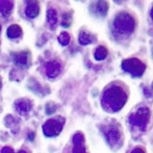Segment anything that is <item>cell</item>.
Masks as SVG:
<instances>
[{"label": "cell", "mask_w": 153, "mask_h": 153, "mask_svg": "<svg viewBox=\"0 0 153 153\" xmlns=\"http://www.w3.org/2000/svg\"><path fill=\"white\" fill-rule=\"evenodd\" d=\"M70 35L67 32H62L59 36V42L61 43L62 46H66V45H68L70 43Z\"/></svg>", "instance_id": "cell-17"}, {"label": "cell", "mask_w": 153, "mask_h": 153, "mask_svg": "<svg viewBox=\"0 0 153 153\" xmlns=\"http://www.w3.org/2000/svg\"><path fill=\"white\" fill-rule=\"evenodd\" d=\"M64 123V118H50V120L46 121L45 124L43 125V132L48 137L57 136L62 132Z\"/></svg>", "instance_id": "cell-5"}, {"label": "cell", "mask_w": 153, "mask_h": 153, "mask_svg": "<svg viewBox=\"0 0 153 153\" xmlns=\"http://www.w3.org/2000/svg\"><path fill=\"white\" fill-rule=\"evenodd\" d=\"M0 33H1V25H0Z\"/></svg>", "instance_id": "cell-27"}, {"label": "cell", "mask_w": 153, "mask_h": 153, "mask_svg": "<svg viewBox=\"0 0 153 153\" xmlns=\"http://www.w3.org/2000/svg\"><path fill=\"white\" fill-rule=\"evenodd\" d=\"M6 35H7V37L10 38V39L19 38L21 35H22V29H21V27L19 26V25H17V24L10 25V26L7 29Z\"/></svg>", "instance_id": "cell-15"}, {"label": "cell", "mask_w": 153, "mask_h": 153, "mask_svg": "<svg viewBox=\"0 0 153 153\" xmlns=\"http://www.w3.org/2000/svg\"><path fill=\"white\" fill-rule=\"evenodd\" d=\"M96 40V37L92 34L88 33L85 31H82L80 32L79 34V37H78V41L81 45H88V44H91V43L95 42Z\"/></svg>", "instance_id": "cell-14"}, {"label": "cell", "mask_w": 153, "mask_h": 153, "mask_svg": "<svg viewBox=\"0 0 153 153\" xmlns=\"http://www.w3.org/2000/svg\"><path fill=\"white\" fill-rule=\"evenodd\" d=\"M131 153H146V152L142 147H137L131 151Z\"/></svg>", "instance_id": "cell-23"}, {"label": "cell", "mask_w": 153, "mask_h": 153, "mask_svg": "<svg viewBox=\"0 0 153 153\" xmlns=\"http://www.w3.org/2000/svg\"><path fill=\"white\" fill-rule=\"evenodd\" d=\"M40 13V6L36 1H27L26 8H25V15L30 19L36 18Z\"/></svg>", "instance_id": "cell-10"}, {"label": "cell", "mask_w": 153, "mask_h": 153, "mask_svg": "<svg viewBox=\"0 0 153 153\" xmlns=\"http://www.w3.org/2000/svg\"><path fill=\"white\" fill-rule=\"evenodd\" d=\"M57 21H59V19H57V13L53 8H49L47 11V22L49 24V27L51 29H54L56 27Z\"/></svg>", "instance_id": "cell-13"}, {"label": "cell", "mask_w": 153, "mask_h": 153, "mask_svg": "<svg viewBox=\"0 0 153 153\" xmlns=\"http://www.w3.org/2000/svg\"><path fill=\"white\" fill-rule=\"evenodd\" d=\"M0 153H15V152L10 147H4L1 149V152Z\"/></svg>", "instance_id": "cell-22"}, {"label": "cell", "mask_w": 153, "mask_h": 153, "mask_svg": "<svg viewBox=\"0 0 153 153\" xmlns=\"http://www.w3.org/2000/svg\"><path fill=\"white\" fill-rule=\"evenodd\" d=\"M122 68L133 77H141L146 70V64L137 58L126 59L122 62Z\"/></svg>", "instance_id": "cell-4"}, {"label": "cell", "mask_w": 153, "mask_h": 153, "mask_svg": "<svg viewBox=\"0 0 153 153\" xmlns=\"http://www.w3.org/2000/svg\"><path fill=\"white\" fill-rule=\"evenodd\" d=\"M18 153H26V152H25L24 150H20V151H19Z\"/></svg>", "instance_id": "cell-26"}, {"label": "cell", "mask_w": 153, "mask_h": 153, "mask_svg": "<svg viewBox=\"0 0 153 153\" xmlns=\"http://www.w3.org/2000/svg\"><path fill=\"white\" fill-rule=\"evenodd\" d=\"M104 135H105V139H106L107 144H108L111 147L114 148L121 143L122 131L118 125L113 124V125H109V126L105 127Z\"/></svg>", "instance_id": "cell-6"}, {"label": "cell", "mask_w": 153, "mask_h": 153, "mask_svg": "<svg viewBox=\"0 0 153 153\" xmlns=\"http://www.w3.org/2000/svg\"><path fill=\"white\" fill-rule=\"evenodd\" d=\"M113 25L114 29L120 35H130L137 27V21L129 13L121 12L115 17Z\"/></svg>", "instance_id": "cell-2"}, {"label": "cell", "mask_w": 153, "mask_h": 153, "mask_svg": "<svg viewBox=\"0 0 153 153\" xmlns=\"http://www.w3.org/2000/svg\"><path fill=\"white\" fill-rule=\"evenodd\" d=\"M13 61L17 66L25 67L28 65L29 61V54L27 51H19V53H13Z\"/></svg>", "instance_id": "cell-9"}, {"label": "cell", "mask_w": 153, "mask_h": 153, "mask_svg": "<svg viewBox=\"0 0 153 153\" xmlns=\"http://www.w3.org/2000/svg\"><path fill=\"white\" fill-rule=\"evenodd\" d=\"M0 87H1V81H0Z\"/></svg>", "instance_id": "cell-28"}, {"label": "cell", "mask_w": 153, "mask_h": 153, "mask_svg": "<svg viewBox=\"0 0 153 153\" xmlns=\"http://www.w3.org/2000/svg\"><path fill=\"white\" fill-rule=\"evenodd\" d=\"M107 55H108V49H107V47L104 46V45H100V46H98L94 53L95 59L98 60V61H102V60H104L105 58L107 57Z\"/></svg>", "instance_id": "cell-16"}, {"label": "cell", "mask_w": 153, "mask_h": 153, "mask_svg": "<svg viewBox=\"0 0 153 153\" xmlns=\"http://www.w3.org/2000/svg\"><path fill=\"white\" fill-rule=\"evenodd\" d=\"M14 8V2L6 1V0H0V16L3 18H7Z\"/></svg>", "instance_id": "cell-11"}, {"label": "cell", "mask_w": 153, "mask_h": 153, "mask_svg": "<svg viewBox=\"0 0 153 153\" xmlns=\"http://www.w3.org/2000/svg\"><path fill=\"white\" fill-rule=\"evenodd\" d=\"M128 94L124 88L117 84H111L103 91L101 104L109 112H118L126 104Z\"/></svg>", "instance_id": "cell-1"}, {"label": "cell", "mask_w": 153, "mask_h": 153, "mask_svg": "<svg viewBox=\"0 0 153 153\" xmlns=\"http://www.w3.org/2000/svg\"><path fill=\"white\" fill-rule=\"evenodd\" d=\"M45 72L46 76L49 79H54L61 74L62 72V64L57 61H49L45 64Z\"/></svg>", "instance_id": "cell-7"}, {"label": "cell", "mask_w": 153, "mask_h": 153, "mask_svg": "<svg viewBox=\"0 0 153 153\" xmlns=\"http://www.w3.org/2000/svg\"><path fill=\"white\" fill-rule=\"evenodd\" d=\"M15 107H16L17 110L20 111L21 113H25L30 110L32 104L30 101L27 100V99H20V100L15 102Z\"/></svg>", "instance_id": "cell-12"}, {"label": "cell", "mask_w": 153, "mask_h": 153, "mask_svg": "<svg viewBox=\"0 0 153 153\" xmlns=\"http://www.w3.org/2000/svg\"><path fill=\"white\" fill-rule=\"evenodd\" d=\"M108 11V2L106 1H97L91 4V12L96 16L104 17Z\"/></svg>", "instance_id": "cell-8"}, {"label": "cell", "mask_w": 153, "mask_h": 153, "mask_svg": "<svg viewBox=\"0 0 153 153\" xmlns=\"http://www.w3.org/2000/svg\"><path fill=\"white\" fill-rule=\"evenodd\" d=\"M45 109H46L47 115H53L55 112V110H56V105L54 103H48L46 105V108Z\"/></svg>", "instance_id": "cell-20"}, {"label": "cell", "mask_w": 153, "mask_h": 153, "mask_svg": "<svg viewBox=\"0 0 153 153\" xmlns=\"http://www.w3.org/2000/svg\"><path fill=\"white\" fill-rule=\"evenodd\" d=\"M72 141L74 145H83L85 144V136L81 132H77L74 134Z\"/></svg>", "instance_id": "cell-19"}, {"label": "cell", "mask_w": 153, "mask_h": 153, "mask_svg": "<svg viewBox=\"0 0 153 153\" xmlns=\"http://www.w3.org/2000/svg\"><path fill=\"white\" fill-rule=\"evenodd\" d=\"M71 23H72V16H71V14H69V13H66V14L62 15V26L64 27H69L71 25Z\"/></svg>", "instance_id": "cell-18"}, {"label": "cell", "mask_w": 153, "mask_h": 153, "mask_svg": "<svg viewBox=\"0 0 153 153\" xmlns=\"http://www.w3.org/2000/svg\"><path fill=\"white\" fill-rule=\"evenodd\" d=\"M34 136H36V133H34V132H30V133H29V134H28V139H29V141H33Z\"/></svg>", "instance_id": "cell-24"}, {"label": "cell", "mask_w": 153, "mask_h": 153, "mask_svg": "<svg viewBox=\"0 0 153 153\" xmlns=\"http://www.w3.org/2000/svg\"><path fill=\"white\" fill-rule=\"evenodd\" d=\"M150 115H151L150 109L146 106H143L137 109L133 113H131L129 115L128 121L132 126L137 127L141 130H145L147 128L148 123H149Z\"/></svg>", "instance_id": "cell-3"}, {"label": "cell", "mask_w": 153, "mask_h": 153, "mask_svg": "<svg viewBox=\"0 0 153 153\" xmlns=\"http://www.w3.org/2000/svg\"><path fill=\"white\" fill-rule=\"evenodd\" d=\"M73 153H87L83 145H74L73 147Z\"/></svg>", "instance_id": "cell-21"}, {"label": "cell", "mask_w": 153, "mask_h": 153, "mask_svg": "<svg viewBox=\"0 0 153 153\" xmlns=\"http://www.w3.org/2000/svg\"><path fill=\"white\" fill-rule=\"evenodd\" d=\"M150 15H151V19L153 20V6H152V8H151V13H150Z\"/></svg>", "instance_id": "cell-25"}]
</instances>
